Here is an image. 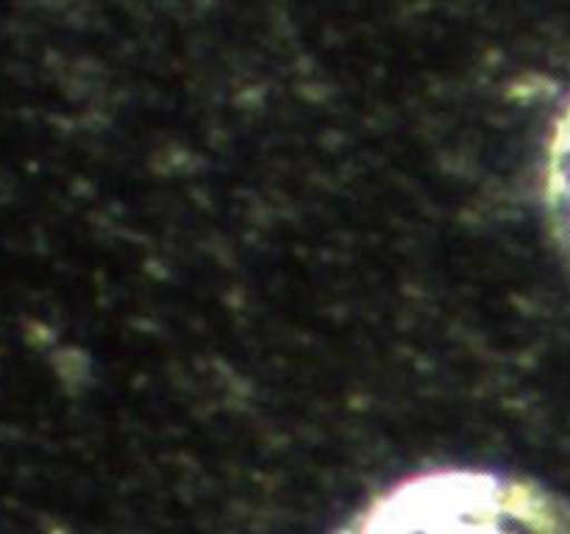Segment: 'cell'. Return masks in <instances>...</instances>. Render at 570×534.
Listing matches in <instances>:
<instances>
[{
  "label": "cell",
  "mask_w": 570,
  "mask_h": 534,
  "mask_svg": "<svg viewBox=\"0 0 570 534\" xmlns=\"http://www.w3.org/2000/svg\"><path fill=\"white\" fill-rule=\"evenodd\" d=\"M546 204H549L551 220H554L557 234L566 245L570 256V95L562 103L560 115L554 117V126L546 142Z\"/></svg>",
  "instance_id": "cell-2"
},
{
  "label": "cell",
  "mask_w": 570,
  "mask_h": 534,
  "mask_svg": "<svg viewBox=\"0 0 570 534\" xmlns=\"http://www.w3.org/2000/svg\"><path fill=\"white\" fill-rule=\"evenodd\" d=\"M340 534H570V506L512 473L449 467L395 484Z\"/></svg>",
  "instance_id": "cell-1"
}]
</instances>
